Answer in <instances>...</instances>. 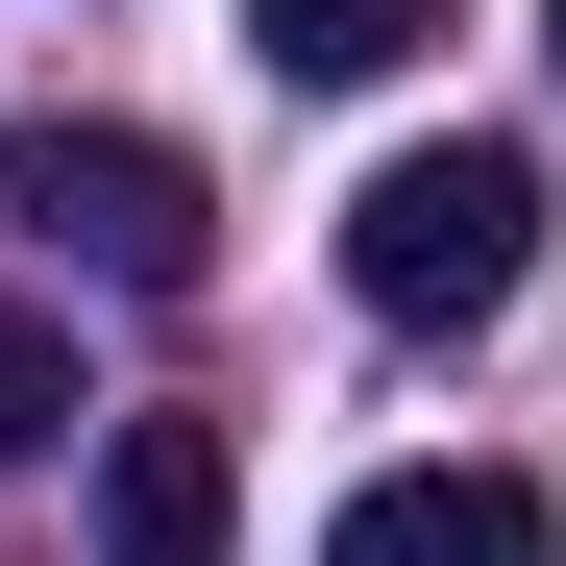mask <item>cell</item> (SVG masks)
<instances>
[{
  "mask_svg": "<svg viewBox=\"0 0 566 566\" xmlns=\"http://www.w3.org/2000/svg\"><path fill=\"white\" fill-rule=\"evenodd\" d=\"M542 50H566V0H542Z\"/></svg>",
  "mask_w": 566,
  "mask_h": 566,
  "instance_id": "7",
  "label": "cell"
},
{
  "mask_svg": "<svg viewBox=\"0 0 566 566\" xmlns=\"http://www.w3.org/2000/svg\"><path fill=\"white\" fill-rule=\"evenodd\" d=\"M50 443H74V345H50V321H0V468H50Z\"/></svg>",
  "mask_w": 566,
  "mask_h": 566,
  "instance_id": "6",
  "label": "cell"
},
{
  "mask_svg": "<svg viewBox=\"0 0 566 566\" xmlns=\"http://www.w3.org/2000/svg\"><path fill=\"white\" fill-rule=\"evenodd\" d=\"M468 0H247V50L271 74H395V50H443Z\"/></svg>",
  "mask_w": 566,
  "mask_h": 566,
  "instance_id": "5",
  "label": "cell"
},
{
  "mask_svg": "<svg viewBox=\"0 0 566 566\" xmlns=\"http://www.w3.org/2000/svg\"><path fill=\"white\" fill-rule=\"evenodd\" d=\"M222 517H247L222 419H99V566H222Z\"/></svg>",
  "mask_w": 566,
  "mask_h": 566,
  "instance_id": "4",
  "label": "cell"
},
{
  "mask_svg": "<svg viewBox=\"0 0 566 566\" xmlns=\"http://www.w3.org/2000/svg\"><path fill=\"white\" fill-rule=\"evenodd\" d=\"M0 222L50 271H99V296H198V148H148V124H25Z\"/></svg>",
  "mask_w": 566,
  "mask_h": 566,
  "instance_id": "2",
  "label": "cell"
},
{
  "mask_svg": "<svg viewBox=\"0 0 566 566\" xmlns=\"http://www.w3.org/2000/svg\"><path fill=\"white\" fill-rule=\"evenodd\" d=\"M542 271V148H395L345 198V296L369 321H493Z\"/></svg>",
  "mask_w": 566,
  "mask_h": 566,
  "instance_id": "1",
  "label": "cell"
},
{
  "mask_svg": "<svg viewBox=\"0 0 566 566\" xmlns=\"http://www.w3.org/2000/svg\"><path fill=\"white\" fill-rule=\"evenodd\" d=\"M321 566H566V517L517 493V468H369Z\"/></svg>",
  "mask_w": 566,
  "mask_h": 566,
  "instance_id": "3",
  "label": "cell"
}]
</instances>
